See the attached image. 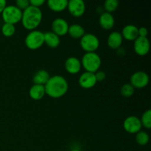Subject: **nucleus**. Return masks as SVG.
I'll list each match as a JSON object with an SVG mask.
<instances>
[{
    "label": "nucleus",
    "instance_id": "1",
    "mask_svg": "<svg viewBox=\"0 0 151 151\" xmlns=\"http://www.w3.org/2000/svg\"><path fill=\"white\" fill-rule=\"evenodd\" d=\"M45 93L52 98H60L64 96L69 89V84L66 78L61 75L50 77L44 85Z\"/></svg>",
    "mask_w": 151,
    "mask_h": 151
},
{
    "label": "nucleus",
    "instance_id": "2",
    "mask_svg": "<svg viewBox=\"0 0 151 151\" xmlns=\"http://www.w3.org/2000/svg\"><path fill=\"white\" fill-rule=\"evenodd\" d=\"M42 12L41 9L29 5L22 11V23L24 27L28 30H35L42 21Z\"/></svg>",
    "mask_w": 151,
    "mask_h": 151
},
{
    "label": "nucleus",
    "instance_id": "3",
    "mask_svg": "<svg viewBox=\"0 0 151 151\" xmlns=\"http://www.w3.org/2000/svg\"><path fill=\"white\" fill-rule=\"evenodd\" d=\"M81 65L86 72L95 73L101 66V58L96 52H86L81 60Z\"/></svg>",
    "mask_w": 151,
    "mask_h": 151
},
{
    "label": "nucleus",
    "instance_id": "4",
    "mask_svg": "<svg viewBox=\"0 0 151 151\" xmlns=\"http://www.w3.org/2000/svg\"><path fill=\"white\" fill-rule=\"evenodd\" d=\"M22 11L16 5H7L1 13V17L4 23L15 25L22 20Z\"/></svg>",
    "mask_w": 151,
    "mask_h": 151
},
{
    "label": "nucleus",
    "instance_id": "5",
    "mask_svg": "<svg viewBox=\"0 0 151 151\" xmlns=\"http://www.w3.org/2000/svg\"><path fill=\"white\" fill-rule=\"evenodd\" d=\"M24 43L26 47L31 50H36L44 44V32L39 30H32L27 35Z\"/></svg>",
    "mask_w": 151,
    "mask_h": 151
},
{
    "label": "nucleus",
    "instance_id": "6",
    "mask_svg": "<svg viewBox=\"0 0 151 151\" xmlns=\"http://www.w3.org/2000/svg\"><path fill=\"white\" fill-rule=\"evenodd\" d=\"M81 47L86 52H95L100 46V40L92 33H85L81 38Z\"/></svg>",
    "mask_w": 151,
    "mask_h": 151
},
{
    "label": "nucleus",
    "instance_id": "7",
    "mask_svg": "<svg viewBox=\"0 0 151 151\" xmlns=\"http://www.w3.org/2000/svg\"><path fill=\"white\" fill-rule=\"evenodd\" d=\"M149 83V76L143 71H137L134 72L130 79V84L134 88H143L147 86Z\"/></svg>",
    "mask_w": 151,
    "mask_h": 151
},
{
    "label": "nucleus",
    "instance_id": "8",
    "mask_svg": "<svg viewBox=\"0 0 151 151\" xmlns=\"http://www.w3.org/2000/svg\"><path fill=\"white\" fill-rule=\"evenodd\" d=\"M140 119L136 116H129L124 120L123 128L129 134H137L142 129Z\"/></svg>",
    "mask_w": 151,
    "mask_h": 151
},
{
    "label": "nucleus",
    "instance_id": "9",
    "mask_svg": "<svg viewBox=\"0 0 151 151\" xmlns=\"http://www.w3.org/2000/svg\"><path fill=\"white\" fill-rule=\"evenodd\" d=\"M67 9L74 17H81L86 12V4L83 0L68 1Z\"/></svg>",
    "mask_w": 151,
    "mask_h": 151
},
{
    "label": "nucleus",
    "instance_id": "10",
    "mask_svg": "<svg viewBox=\"0 0 151 151\" xmlns=\"http://www.w3.org/2000/svg\"><path fill=\"white\" fill-rule=\"evenodd\" d=\"M150 48V41L147 38L138 37L134 41V50L139 56H145L149 52Z\"/></svg>",
    "mask_w": 151,
    "mask_h": 151
},
{
    "label": "nucleus",
    "instance_id": "11",
    "mask_svg": "<svg viewBox=\"0 0 151 151\" xmlns=\"http://www.w3.org/2000/svg\"><path fill=\"white\" fill-rule=\"evenodd\" d=\"M69 27V24L65 19L62 18H57L52 23V32L59 37L64 36L68 33Z\"/></svg>",
    "mask_w": 151,
    "mask_h": 151
},
{
    "label": "nucleus",
    "instance_id": "12",
    "mask_svg": "<svg viewBox=\"0 0 151 151\" xmlns=\"http://www.w3.org/2000/svg\"><path fill=\"white\" fill-rule=\"evenodd\" d=\"M78 83L82 88L88 89V88H93L97 82L94 73L85 72L80 76Z\"/></svg>",
    "mask_w": 151,
    "mask_h": 151
},
{
    "label": "nucleus",
    "instance_id": "13",
    "mask_svg": "<svg viewBox=\"0 0 151 151\" xmlns=\"http://www.w3.org/2000/svg\"><path fill=\"white\" fill-rule=\"evenodd\" d=\"M82 68L81 62L78 58L69 57L65 61V69L66 72L72 75L78 74Z\"/></svg>",
    "mask_w": 151,
    "mask_h": 151
},
{
    "label": "nucleus",
    "instance_id": "14",
    "mask_svg": "<svg viewBox=\"0 0 151 151\" xmlns=\"http://www.w3.org/2000/svg\"><path fill=\"white\" fill-rule=\"evenodd\" d=\"M123 41L122 34L117 31H114L109 34L107 39V44L109 48L112 50H117L121 47Z\"/></svg>",
    "mask_w": 151,
    "mask_h": 151
},
{
    "label": "nucleus",
    "instance_id": "15",
    "mask_svg": "<svg viewBox=\"0 0 151 151\" xmlns=\"http://www.w3.org/2000/svg\"><path fill=\"white\" fill-rule=\"evenodd\" d=\"M99 23L100 27L105 30H109L114 26L115 20L111 13L103 12L99 18Z\"/></svg>",
    "mask_w": 151,
    "mask_h": 151
},
{
    "label": "nucleus",
    "instance_id": "16",
    "mask_svg": "<svg viewBox=\"0 0 151 151\" xmlns=\"http://www.w3.org/2000/svg\"><path fill=\"white\" fill-rule=\"evenodd\" d=\"M122 36L128 41H135L139 37L138 27L134 24H128L122 29Z\"/></svg>",
    "mask_w": 151,
    "mask_h": 151
},
{
    "label": "nucleus",
    "instance_id": "17",
    "mask_svg": "<svg viewBox=\"0 0 151 151\" xmlns=\"http://www.w3.org/2000/svg\"><path fill=\"white\" fill-rule=\"evenodd\" d=\"M44 44H47L50 48H57L60 42V37L52 32H47L44 33Z\"/></svg>",
    "mask_w": 151,
    "mask_h": 151
},
{
    "label": "nucleus",
    "instance_id": "18",
    "mask_svg": "<svg viewBox=\"0 0 151 151\" xmlns=\"http://www.w3.org/2000/svg\"><path fill=\"white\" fill-rule=\"evenodd\" d=\"M29 97L34 100H40L46 94L44 86L33 84L29 91Z\"/></svg>",
    "mask_w": 151,
    "mask_h": 151
},
{
    "label": "nucleus",
    "instance_id": "19",
    "mask_svg": "<svg viewBox=\"0 0 151 151\" xmlns=\"http://www.w3.org/2000/svg\"><path fill=\"white\" fill-rule=\"evenodd\" d=\"M50 78V75L47 71L44 69H41L38 70L34 74L32 77V82L34 84L37 85H42L44 86L47 83Z\"/></svg>",
    "mask_w": 151,
    "mask_h": 151
},
{
    "label": "nucleus",
    "instance_id": "20",
    "mask_svg": "<svg viewBox=\"0 0 151 151\" xmlns=\"http://www.w3.org/2000/svg\"><path fill=\"white\" fill-rule=\"evenodd\" d=\"M67 0H49L47 6L54 12H61L67 8Z\"/></svg>",
    "mask_w": 151,
    "mask_h": 151
},
{
    "label": "nucleus",
    "instance_id": "21",
    "mask_svg": "<svg viewBox=\"0 0 151 151\" xmlns=\"http://www.w3.org/2000/svg\"><path fill=\"white\" fill-rule=\"evenodd\" d=\"M85 29L80 24H74L70 25L68 29V34L73 38H81L85 35Z\"/></svg>",
    "mask_w": 151,
    "mask_h": 151
},
{
    "label": "nucleus",
    "instance_id": "22",
    "mask_svg": "<svg viewBox=\"0 0 151 151\" xmlns=\"http://www.w3.org/2000/svg\"><path fill=\"white\" fill-rule=\"evenodd\" d=\"M1 33L5 37H11L16 32V27L11 24L4 23L1 27Z\"/></svg>",
    "mask_w": 151,
    "mask_h": 151
},
{
    "label": "nucleus",
    "instance_id": "23",
    "mask_svg": "<svg viewBox=\"0 0 151 151\" xmlns=\"http://www.w3.org/2000/svg\"><path fill=\"white\" fill-rule=\"evenodd\" d=\"M149 140H150V137H149L148 134L145 131H140L138 132L136 136V142L139 145H145L148 143Z\"/></svg>",
    "mask_w": 151,
    "mask_h": 151
},
{
    "label": "nucleus",
    "instance_id": "24",
    "mask_svg": "<svg viewBox=\"0 0 151 151\" xmlns=\"http://www.w3.org/2000/svg\"><path fill=\"white\" fill-rule=\"evenodd\" d=\"M141 123L142 126L145 127L147 129H150L151 128V110L148 109V110L145 111L142 115L141 119Z\"/></svg>",
    "mask_w": 151,
    "mask_h": 151
},
{
    "label": "nucleus",
    "instance_id": "25",
    "mask_svg": "<svg viewBox=\"0 0 151 151\" xmlns=\"http://www.w3.org/2000/svg\"><path fill=\"white\" fill-rule=\"evenodd\" d=\"M104 7L106 12L111 13L116 10L119 7V1L117 0H106L104 2Z\"/></svg>",
    "mask_w": 151,
    "mask_h": 151
},
{
    "label": "nucleus",
    "instance_id": "26",
    "mask_svg": "<svg viewBox=\"0 0 151 151\" xmlns=\"http://www.w3.org/2000/svg\"><path fill=\"white\" fill-rule=\"evenodd\" d=\"M134 88L130 83H125L121 87L120 94L125 97H130L134 94Z\"/></svg>",
    "mask_w": 151,
    "mask_h": 151
},
{
    "label": "nucleus",
    "instance_id": "27",
    "mask_svg": "<svg viewBox=\"0 0 151 151\" xmlns=\"http://www.w3.org/2000/svg\"><path fill=\"white\" fill-rule=\"evenodd\" d=\"M29 5V1L28 0H17L16 1V6L22 11L27 8Z\"/></svg>",
    "mask_w": 151,
    "mask_h": 151
},
{
    "label": "nucleus",
    "instance_id": "28",
    "mask_svg": "<svg viewBox=\"0 0 151 151\" xmlns=\"http://www.w3.org/2000/svg\"><path fill=\"white\" fill-rule=\"evenodd\" d=\"M94 75H95L97 82H101V81H103L106 79V75L103 71H97V72L94 73Z\"/></svg>",
    "mask_w": 151,
    "mask_h": 151
},
{
    "label": "nucleus",
    "instance_id": "29",
    "mask_svg": "<svg viewBox=\"0 0 151 151\" xmlns=\"http://www.w3.org/2000/svg\"><path fill=\"white\" fill-rule=\"evenodd\" d=\"M44 3H45V1H44V0H30V1H29V4H30V6L38 7V8H40V7H41Z\"/></svg>",
    "mask_w": 151,
    "mask_h": 151
},
{
    "label": "nucleus",
    "instance_id": "30",
    "mask_svg": "<svg viewBox=\"0 0 151 151\" xmlns=\"http://www.w3.org/2000/svg\"><path fill=\"white\" fill-rule=\"evenodd\" d=\"M148 34L147 29L145 27H141L138 28V35L139 37H142V38H147V35Z\"/></svg>",
    "mask_w": 151,
    "mask_h": 151
},
{
    "label": "nucleus",
    "instance_id": "31",
    "mask_svg": "<svg viewBox=\"0 0 151 151\" xmlns=\"http://www.w3.org/2000/svg\"><path fill=\"white\" fill-rule=\"evenodd\" d=\"M6 6H7V1L5 0H0V14H1Z\"/></svg>",
    "mask_w": 151,
    "mask_h": 151
},
{
    "label": "nucleus",
    "instance_id": "32",
    "mask_svg": "<svg viewBox=\"0 0 151 151\" xmlns=\"http://www.w3.org/2000/svg\"><path fill=\"white\" fill-rule=\"evenodd\" d=\"M70 151H81V150H78V149H74V150H70Z\"/></svg>",
    "mask_w": 151,
    "mask_h": 151
}]
</instances>
